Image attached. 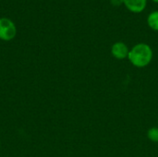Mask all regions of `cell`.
<instances>
[{
  "instance_id": "obj_1",
  "label": "cell",
  "mask_w": 158,
  "mask_h": 157,
  "mask_svg": "<svg viewBox=\"0 0 158 157\" xmlns=\"http://www.w3.org/2000/svg\"><path fill=\"white\" fill-rule=\"evenodd\" d=\"M128 58L136 68H144L148 66L153 59V50L147 43H140L130 50Z\"/></svg>"
},
{
  "instance_id": "obj_4",
  "label": "cell",
  "mask_w": 158,
  "mask_h": 157,
  "mask_svg": "<svg viewBox=\"0 0 158 157\" xmlns=\"http://www.w3.org/2000/svg\"><path fill=\"white\" fill-rule=\"evenodd\" d=\"M123 5L133 13H141L147 5V0H123Z\"/></svg>"
},
{
  "instance_id": "obj_7",
  "label": "cell",
  "mask_w": 158,
  "mask_h": 157,
  "mask_svg": "<svg viewBox=\"0 0 158 157\" xmlns=\"http://www.w3.org/2000/svg\"><path fill=\"white\" fill-rule=\"evenodd\" d=\"M110 3L115 6H119L123 5V0H110Z\"/></svg>"
},
{
  "instance_id": "obj_9",
  "label": "cell",
  "mask_w": 158,
  "mask_h": 157,
  "mask_svg": "<svg viewBox=\"0 0 158 157\" xmlns=\"http://www.w3.org/2000/svg\"><path fill=\"white\" fill-rule=\"evenodd\" d=\"M0 143H1V140H0Z\"/></svg>"
},
{
  "instance_id": "obj_5",
  "label": "cell",
  "mask_w": 158,
  "mask_h": 157,
  "mask_svg": "<svg viewBox=\"0 0 158 157\" xmlns=\"http://www.w3.org/2000/svg\"><path fill=\"white\" fill-rule=\"evenodd\" d=\"M147 24L152 30L158 31V10H155L148 15Z\"/></svg>"
},
{
  "instance_id": "obj_6",
  "label": "cell",
  "mask_w": 158,
  "mask_h": 157,
  "mask_svg": "<svg viewBox=\"0 0 158 157\" xmlns=\"http://www.w3.org/2000/svg\"><path fill=\"white\" fill-rule=\"evenodd\" d=\"M147 137L153 143H158V128L154 127L150 129L147 132Z\"/></svg>"
},
{
  "instance_id": "obj_3",
  "label": "cell",
  "mask_w": 158,
  "mask_h": 157,
  "mask_svg": "<svg viewBox=\"0 0 158 157\" xmlns=\"http://www.w3.org/2000/svg\"><path fill=\"white\" fill-rule=\"evenodd\" d=\"M129 47L123 42H117L111 47V54L118 59H124L129 56Z\"/></svg>"
},
{
  "instance_id": "obj_8",
  "label": "cell",
  "mask_w": 158,
  "mask_h": 157,
  "mask_svg": "<svg viewBox=\"0 0 158 157\" xmlns=\"http://www.w3.org/2000/svg\"><path fill=\"white\" fill-rule=\"evenodd\" d=\"M154 2H156V3H158V0H153Z\"/></svg>"
},
{
  "instance_id": "obj_2",
  "label": "cell",
  "mask_w": 158,
  "mask_h": 157,
  "mask_svg": "<svg viewBox=\"0 0 158 157\" xmlns=\"http://www.w3.org/2000/svg\"><path fill=\"white\" fill-rule=\"evenodd\" d=\"M17 34V27L15 23L8 18H0V40L11 41Z\"/></svg>"
}]
</instances>
